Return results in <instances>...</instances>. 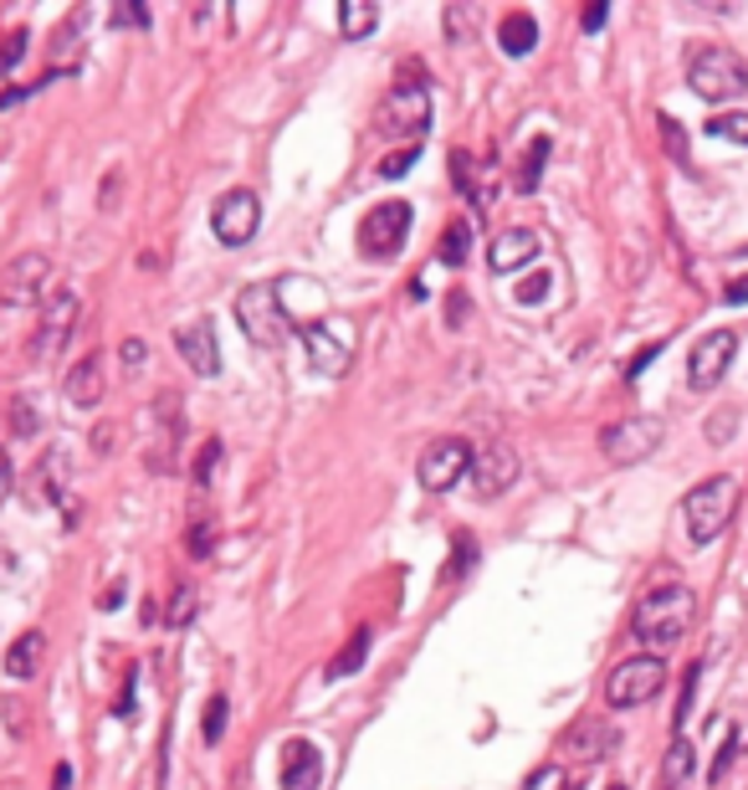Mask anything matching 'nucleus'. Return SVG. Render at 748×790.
I'll use <instances>...</instances> for the list:
<instances>
[{
  "mask_svg": "<svg viewBox=\"0 0 748 790\" xmlns=\"http://www.w3.org/2000/svg\"><path fill=\"white\" fill-rule=\"evenodd\" d=\"M231 313H236L241 334L252 339L256 349H277L282 339L293 334V313H287V303H282V293L272 288V282H252V288H241L236 303H231Z\"/></svg>",
  "mask_w": 748,
  "mask_h": 790,
  "instance_id": "2",
  "label": "nucleus"
},
{
  "mask_svg": "<svg viewBox=\"0 0 748 790\" xmlns=\"http://www.w3.org/2000/svg\"><path fill=\"white\" fill-rule=\"evenodd\" d=\"M661 683H667V662L656 652H641V657H626L620 668H610L605 698H610V709H641L646 698L661 693Z\"/></svg>",
  "mask_w": 748,
  "mask_h": 790,
  "instance_id": "6",
  "label": "nucleus"
},
{
  "mask_svg": "<svg viewBox=\"0 0 748 790\" xmlns=\"http://www.w3.org/2000/svg\"><path fill=\"white\" fill-rule=\"evenodd\" d=\"M734 754H738V734H728V739H722V750H718V760H712V780H722V776H728V764H734Z\"/></svg>",
  "mask_w": 748,
  "mask_h": 790,
  "instance_id": "41",
  "label": "nucleus"
},
{
  "mask_svg": "<svg viewBox=\"0 0 748 790\" xmlns=\"http://www.w3.org/2000/svg\"><path fill=\"white\" fill-rule=\"evenodd\" d=\"M472 447L462 442V437H442V442H431L426 452H421V462H415V478H421V488L426 493H452L456 482L472 472Z\"/></svg>",
  "mask_w": 748,
  "mask_h": 790,
  "instance_id": "9",
  "label": "nucleus"
},
{
  "mask_svg": "<svg viewBox=\"0 0 748 790\" xmlns=\"http://www.w3.org/2000/svg\"><path fill=\"white\" fill-rule=\"evenodd\" d=\"M661 437H667V421H661V416H626V421H615V427L600 431V452L626 468V462H646V457L661 447Z\"/></svg>",
  "mask_w": 748,
  "mask_h": 790,
  "instance_id": "8",
  "label": "nucleus"
},
{
  "mask_svg": "<svg viewBox=\"0 0 748 790\" xmlns=\"http://www.w3.org/2000/svg\"><path fill=\"white\" fill-rule=\"evenodd\" d=\"M11 427H16V437H31V431H37V416H31V401H16L11 406Z\"/></svg>",
  "mask_w": 748,
  "mask_h": 790,
  "instance_id": "40",
  "label": "nucleus"
},
{
  "mask_svg": "<svg viewBox=\"0 0 748 790\" xmlns=\"http://www.w3.org/2000/svg\"><path fill=\"white\" fill-rule=\"evenodd\" d=\"M185 544H190V554H195V560H205V554L215 550V523H211V519H195V523H190V539H185Z\"/></svg>",
  "mask_w": 748,
  "mask_h": 790,
  "instance_id": "33",
  "label": "nucleus"
},
{
  "mask_svg": "<svg viewBox=\"0 0 748 790\" xmlns=\"http://www.w3.org/2000/svg\"><path fill=\"white\" fill-rule=\"evenodd\" d=\"M734 427H738V416L722 411L718 421H708V442H728V437H734Z\"/></svg>",
  "mask_w": 748,
  "mask_h": 790,
  "instance_id": "42",
  "label": "nucleus"
},
{
  "mask_svg": "<svg viewBox=\"0 0 748 790\" xmlns=\"http://www.w3.org/2000/svg\"><path fill=\"white\" fill-rule=\"evenodd\" d=\"M615 729L610 723H600V719H585V723H575L569 734H564V754H575V760H605V754L615 750Z\"/></svg>",
  "mask_w": 748,
  "mask_h": 790,
  "instance_id": "22",
  "label": "nucleus"
},
{
  "mask_svg": "<svg viewBox=\"0 0 748 790\" xmlns=\"http://www.w3.org/2000/svg\"><path fill=\"white\" fill-rule=\"evenodd\" d=\"M68 493H72V457L68 447H52V452H41L37 472L27 482V498L31 509H57V503H68Z\"/></svg>",
  "mask_w": 748,
  "mask_h": 790,
  "instance_id": "14",
  "label": "nucleus"
},
{
  "mask_svg": "<svg viewBox=\"0 0 748 790\" xmlns=\"http://www.w3.org/2000/svg\"><path fill=\"white\" fill-rule=\"evenodd\" d=\"M431 129V93L426 82H395L385 98H380V108H374V134L380 139H421Z\"/></svg>",
  "mask_w": 748,
  "mask_h": 790,
  "instance_id": "5",
  "label": "nucleus"
},
{
  "mask_svg": "<svg viewBox=\"0 0 748 790\" xmlns=\"http://www.w3.org/2000/svg\"><path fill=\"white\" fill-rule=\"evenodd\" d=\"M364 657H370V627H360L354 637H348V647L328 662V668H323V678H348V672H360Z\"/></svg>",
  "mask_w": 748,
  "mask_h": 790,
  "instance_id": "27",
  "label": "nucleus"
},
{
  "mask_svg": "<svg viewBox=\"0 0 748 790\" xmlns=\"http://www.w3.org/2000/svg\"><path fill=\"white\" fill-rule=\"evenodd\" d=\"M687 88L708 103H734L748 88V62L734 47H697L687 62Z\"/></svg>",
  "mask_w": 748,
  "mask_h": 790,
  "instance_id": "4",
  "label": "nucleus"
},
{
  "mask_svg": "<svg viewBox=\"0 0 748 790\" xmlns=\"http://www.w3.org/2000/svg\"><path fill=\"white\" fill-rule=\"evenodd\" d=\"M605 16H610L605 6H589V11H585V31H600V27H605Z\"/></svg>",
  "mask_w": 748,
  "mask_h": 790,
  "instance_id": "47",
  "label": "nucleus"
},
{
  "mask_svg": "<svg viewBox=\"0 0 748 790\" xmlns=\"http://www.w3.org/2000/svg\"><path fill=\"white\" fill-rule=\"evenodd\" d=\"M497 47L508 57H528L538 47V21L528 11H508L503 16V27H497Z\"/></svg>",
  "mask_w": 748,
  "mask_h": 790,
  "instance_id": "24",
  "label": "nucleus"
},
{
  "mask_svg": "<svg viewBox=\"0 0 748 790\" xmlns=\"http://www.w3.org/2000/svg\"><path fill=\"white\" fill-rule=\"evenodd\" d=\"M31 93H37V88H11V93L0 98V108H16V103H21V98H31Z\"/></svg>",
  "mask_w": 748,
  "mask_h": 790,
  "instance_id": "49",
  "label": "nucleus"
},
{
  "mask_svg": "<svg viewBox=\"0 0 748 790\" xmlns=\"http://www.w3.org/2000/svg\"><path fill=\"white\" fill-rule=\"evenodd\" d=\"M722 298H728V303H748V278L728 282V293H722Z\"/></svg>",
  "mask_w": 748,
  "mask_h": 790,
  "instance_id": "48",
  "label": "nucleus"
},
{
  "mask_svg": "<svg viewBox=\"0 0 748 790\" xmlns=\"http://www.w3.org/2000/svg\"><path fill=\"white\" fill-rule=\"evenodd\" d=\"M123 364H144V344H139V339H123Z\"/></svg>",
  "mask_w": 748,
  "mask_h": 790,
  "instance_id": "46",
  "label": "nucleus"
},
{
  "mask_svg": "<svg viewBox=\"0 0 748 790\" xmlns=\"http://www.w3.org/2000/svg\"><path fill=\"white\" fill-rule=\"evenodd\" d=\"M411 221H415V211L405 201H380L360 221V252L374 257V262H390L405 247V237H411Z\"/></svg>",
  "mask_w": 748,
  "mask_h": 790,
  "instance_id": "7",
  "label": "nucleus"
},
{
  "mask_svg": "<svg viewBox=\"0 0 748 790\" xmlns=\"http://www.w3.org/2000/svg\"><path fill=\"white\" fill-rule=\"evenodd\" d=\"M108 21H113V27H149V11L144 6H113Z\"/></svg>",
  "mask_w": 748,
  "mask_h": 790,
  "instance_id": "39",
  "label": "nucleus"
},
{
  "mask_svg": "<svg viewBox=\"0 0 748 790\" xmlns=\"http://www.w3.org/2000/svg\"><path fill=\"white\" fill-rule=\"evenodd\" d=\"M518 452H513L508 442L487 447V452L472 457V488H477V498H503L518 482Z\"/></svg>",
  "mask_w": 748,
  "mask_h": 790,
  "instance_id": "15",
  "label": "nucleus"
},
{
  "mask_svg": "<svg viewBox=\"0 0 748 790\" xmlns=\"http://www.w3.org/2000/svg\"><path fill=\"white\" fill-rule=\"evenodd\" d=\"M149 411H154V427H164V437L154 442V452H149V468H154V472H174V468H180V462H174V447H180V396H170V390H164V396L149 406Z\"/></svg>",
  "mask_w": 748,
  "mask_h": 790,
  "instance_id": "20",
  "label": "nucleus"
},
{
  "mask_svg": "<svg viewBox=\"0 0 748 790\" xmlns=\"http://www.w3.org/2000/svg\"><path fill=\"white\" fill-rule=\"evenodd\" d=\"M11 452H6V447H0V503H6V493H11Z\"/></svg>",
  "mask_w": 748,
  "mask_h": 790,
  "instance_id": "45",
  "label": "nucleus"
},
{
  "mask_svg": "<svg viewBox=\"0 0 748 790\" xmlns=\"http://www.w3.org/2000/svg\"><path fill=\"white\" fill-rule=\"evenodd\" d=\"M47 282H52V257L47 252H21L11 268L0 272V303H6V309L47 303Z\"/></svg>",
  "mask_w": 748,
  "mask_h": 790,
  "instance_id": "10",
  "label": "nucleus"
},
{
  "mask_svg": "<svg viewBox=\"0 0 748 790\" xmlns=\"http://www.w3.org/2000/svg\"><path fill=\"white\" fill-rule=\"evenodd\" d=\"M538 252H544V247H538L534 231L513 227V231H503V237L487 247V268H493V272H518V268H528Z\"/></svg>",
  "mask_w": 748,
  "mask_h": 790,
  "instance_id": "21",
  "label": "nucleus"
},
{
  "mask_svg": "<svg viewBox=\"0 0 748 790\" xmlns=\"http://www.w3.org/2000/svg\"><path fill=\"white\" fill-rule=\"evenodd\" d=\"M374 27H380V6H370V0H344L338 6V31L348 41H364Z\"/></svg>",
  "mask_w": 748,
  "mask_h": 790,
  "instance_id": "25",
  "label": "nucleus"
},
{
  "mask_svg": "<svg viewBox=\"0 0 748 790\" xmlns=\"http://www.w3.org/2000/svg\"><path fill=\"white\" fill-rule=\"evenodd\" d=\"M693 617H697V596H693V590H687V586H656L651 596H641L630 631H636V642H646L651 652H667V647H677L681 637H687Z\"/></svg>",
  "mask_w": 748,
  "mask_h": 790,
  "instance_id": "1",
  "label": "nucleus"
},
{
  "mask_svg": "<svg viewBox=\"0 0 748 790\" xmlns=\"http://www.w3.org/2000/svg\"><path fill=\"white\" fill-rule=\"evenodd\" d=\"M738 513V482L728 478V472H718V478H702L687 493V503H681V519H687V539L693 544H712V539L734 523Z\"/></svg>",
  "mask_w": 748,
  "mask_h": 790,
  "instance_id": "3",
  "label": "nucleus"
},
{
  "mask_svg": "<svg viewBox=\"0 0 748 790\" xmlns=\"http://www.w3.org/2000/svg\"><path fill=\"white\" fill-rule=\"evenodd\" d=\"M656 354H661V344H646V349H641V354H636V360H630V370H626V376H630V380H636V376H641V370H646V364H651V360H656Z\"/></svg>",
  "mask_w": 748,
  "mask_h": 790,
  "instance_id": "44",
  "label": "nucleus"
},
{
  "mask_svg": "<svg viewBox=\"0 0 748 790\" xmlns=\"http://www.w3.org/2000/svg\"><path fill=\"white\" fill-rule=\"evenodd\" d=\"M661 776H667V790H687V780H693V739H681V734L671 739Z\"/></svg>",
  "mask_w": 748,
  "mask_h": 790,
  "instance_id": "28",
  "label": "nucleus"
},
{
  "mask_svg": "<svg viewBox=\"0 0 748 790\" xmlns=\"http://www.w3.org/2000/svg\"><path fill=\"white\" fill-rule=\"evenodd\" d=\"M211 227L226 247H246L256 237V227H262V201H256L252 190H226L211 211Z\"/></svg>",
  "mask_w": 748,
  "mask_h": 790,
  "instance_id": "12",
  "label": "nucleus"
},
{
  "mask_svg": "<svg viewBox=\"0 0 748 790\" xmlns=\"http://www.w3.org/2000/svg\"><path fill=\"white\" fill-rule=\"evenodd\" d=\"M174 349H180V360H185L201 380L221 376V344H215V329L205 319L201 323H180V329H174Z\"/></svg>",
  "mask_w": 748,
  "mask_h": 790,
  "instance_id": "17",
  "label": "nucleus"
},
{
  "mask_svg": "<svg viewBox=\"0 0 748 790\" xmlns=\"http://www.w3.org/2000/svg\"><path fill=\"white\" fill-rule=\"evenodd\" d=\"M548 134H538L534 144H528V154H523V170H518V190H538V180H544V160H548Z\"/></svg>",
  "mask_w": 748,
  "mask_h": 790,
  "instance_id": "29",
  "label": "nucleus"
},
{
  "mask_svg": "<svg viewBox=\"0 0 748 790\" xmlns=\"http://www.w3.org/2000/svg\"><path fill=\"white\" fill-rule=\"evenodd\" d=\"M72 323H78V293H68V288L47 293V319H41V339H31V354L52 360L57 349H62V339L72 334Z\"/></svg>",
  "mask_w": 748,
  "mask_h": 790,
  "instance_id": "18",
  "label": "nucleus"
},
{
  "mask_svg": "<svg viewBox=\"0 0 748 790\" xmlns=\"http://www.w3.org/2000/svg\"><path fill=\"white\" fill-rule=\"evenodd\" d=\"M103 390H108V370H103V354H82L78 364L68 370V380H62V396H68L78 411H93L98 401H103Z\"/></svg>",
  "mask_w": 748,
  "mask_h": 790,
  "instance_id": "19",
  "label": "nucleus"
},
{
  "mask_svg": "<svg viewBox=\"0 0 748 790\" xmlns=\"http://www.w3.org/2000/svg\"><path fill=\"white\" fill-rule=\"evenodd\" d=\"M708 139H728V144H748V113H712L708 123Z\"/></svg>",
  "mask_w": 748,
  "mask_h": 790,
  "instance_id": "30",
  "label": "nucleus"
},
{
  "mask_svg": "<svg viewBox=\"0 0 748 790\" xmlns=\"http://www.w3.org/2000/svg\"><path fill=\"white\" fill-rule=\"evenodd\" d=\"M41 657H47V637H41V631H21V637L6 647V672H11L16 683H27V678H37Z\"/></svg>",
  "mask_w": 748,
  "mask_h": 790,
  "instance_id": "23",
  "label": "nucleus"
},
{
  "mask_svg": "<svg viewBox=\"0 0 748 790\" xmlns=\"http://www.w3.org/2000/svg\"><path fill=\"white\" fill-rule=\"evenodd\" d=\"M27 52H31V37H27V31H11V37H6V47H0V72H11Z\"/></svg>",
  "mask_w": 748,
  "mask_h": 790,
  "instance_id": "34",
  "label": "nucleus"
},
{
  "mask_svg": "<svg viewBox=\"0 0 748 790\" xmlns=\"http://www.w3.org/2000/svg\"><path fill=\"white\" fill-rule=\"evenodd\" d=\"M738 354V334L734 329H712L693 344V360H687V386L693 390H712L722 376H728V364Z\"/></svg>",
  "mask_w": 748,
  "mask_h": 790,
  "instance_id": "11",
  "label": "nucleus"
},
{
  "mask_svg": "<svg viewBox=\"0 0 748 790\" xmlns=\"http://www.w3.org/2000/svg\"><path fill=\"white\" fill-rule=\"evenodd\" d=\"M564 786H569V780H564L559 770H554V764H544V770H538V776L528 780V790H564Z\"/></svg>",
  "mask_w": 748,
  "mask_h": 790,
  "instance_id": "43",
  "label": "nucleus"
},
{
  "mask_svg": "<svg viewBox=\"0 0 748 790\" xmlns=\"http://www.w3.org/2000/svg\"><path fill=\"white\" fill-rule=\"evenodd\" d=\"M215 462H221V437H211V442L201 447V457H195V488H205V482H211Z\"/></svg>",
  "mask_w": 748,
  "mask_h": 790,
  "instance_id": "35",
  "label": "nucleus"
},
{
  "mask_svg": "<svg viewBox=\"0 0 748 790\" xmlns=\"http://www.w3.org/2000/svg\"><path fill=\"white\" fill-rule=\"evenodd\" d=\"M610 790H626V786H610Z\"/></svg>",
  "mask_w": 748,
  "mask_h": 790,
  "instance_id": "50",
  "label": "nucleus"
},
{
  "mask_svg": "<svg viewBox=\"0 0 748 790\" xmlns=\"http://www.w3.org/2000/svg\"><path fill=\"white\" fill-rule=\"evenodd\" d=\"M436 257H442L446 268H462V262L472 257V221H467V216H456L452 227L442 231V247H436Z\"/></svg>",
  "mask_w": 748,
  "mask_h": 790,
  "instance_id": "26",
  "label": "nucleus"
},
{
  "mask_svg": "<svg viewBox=\"0 0 748 790\" xmlns=\"http://www.w3.org/2000/svg\"><path fill=\"white\" fill-rule=\"evenodd\" d=\"M303 344H307V360L319 376H344L348 360H354V334H348V323L334 319V323H307L303 329Z\"/></svg>",
  "mask_w": 748,
  "mask_h": 790,
  "instance_id": "13",
  "label": "nucleus"
},
{
  "mask_svg": "<svg viewBox=\"0 0 748 790\" xmlns=\"http://www.w3.org/2000/svg\"><path fill=\"white\" fill-rule=\"evenodd\" d=\"M548 288H554V278H548V272H534V278H523L518 303H544V298H548Z\"/></svg>",
  "mask_w": 748,
  "mask_h": 790,
  "instance_id": "37",
  "label": "nucleus"
},
{
  "mask_svg": "<svg viewBox=\"0 0 748 790\" xmlns=\"http://www.w3.org/2000/svg\"><path fill=\"white\" fill-rule=\"evenodd\" d=\"M195 606H201L195 586H180V590L170 596V606H164V627H190V617H195Z\"/></svg>",
  "mask_w": 748,
  "mask_h": 790,
  "instance_id": "31",
  "label": "nucleus"
},
{
  "mask_svg": "<svg viewBox=\"0 0 748 790\" xmlns=\"http://www.w3.org/2000/svg\"><path fill=\"white\" fill-rule=\"evenodd\" d=\"M226 713H231L226 693H215L211 703H205V744H221V734H226Z\"/></svg>",
  "mask_w": 748,
  "mask_h": 790,
  "instance_id": "32",
  "label": "nucleus"
},
{
  "mask_svg": "<svg viewBox=\"0 0 748 790\" xmlns=\"http://www.w3.org/2000/svg\"><path fill=\"white\" fill-rule=\"evenodd\" d=\"M697 678H702V662H693L687 668V678H681V703H677V729L687 723V713H693V693H697Z\"/></svg>",
  "mask_w": 748,
  "mask_h": 790,
  "instance_id": "36",
  "label": "nucleus"
},
{
  "mask_svg": "<svg viewBox=\"0 0 748 790\" xmlns=\"http://www.w3.org/2000/svg\"><path fill=\"white\" fill-rule=\"evenodd\" d=\"M415 154H421V149H405V154H390L385 164H380V174H385V180H401V174H411V164H415Z\"/></svg>",
  "mask_w": 748,
  "mask_h": 790,
  "instance_id": "38",
  "label": "nucleus"
},
{
  "mask_svg": "<svg viewBox=\"0 0 748 790\" xmlns=\"http://www.w3.org/2000/svg\"><path fill=\"white\" fill-rule=\"evenodd\" d=\"M277 786L282 790H319L323 786V750L313 739H287V744H282Z\"/></svg>",
  "mask_w": 748,
  "mask_h": 790,
  "instance_id": "16",
  "label": "nucleus"
}]
</instances>
